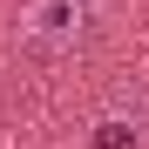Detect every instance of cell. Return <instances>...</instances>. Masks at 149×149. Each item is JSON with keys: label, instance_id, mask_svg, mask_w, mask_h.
Returning a JSON list of instances; mask_svg holds the SVG:
<instances>
[{"label": "cell", "instance_id": "obj_1", "mask_svg": "<svg viewBox=\"0 0 149 149\" xmlns=\"http://www.w3.org/2000/svg\"><path fill=\"white\" fill-rule=\"evenodd\" d=\"M81 20H88V0H41V7L27 14V34L54 47V41H74V34H81Z\"/></svg>", "mask_w": 149, "mask_h": 149}, {"label": "cell", "instance_id": "obj_2", "mask_svg": "<svg viewBox=\"0 0 149 149\" xmlns=\"http://www.w3.org/2000/svg\"><path fill=\"white\" fill-rule=\"evenodd\" d=\"M88 149H142V129H136V122H122V115H109V122H95Z\"/></svg>", "mask_w": 149, "mask_h": 149}]
</instances>
